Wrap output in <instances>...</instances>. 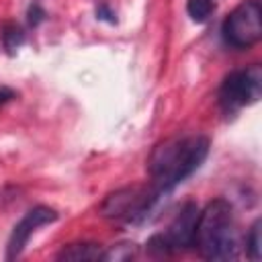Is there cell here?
<instances>
[{
	"label": "cell",
	"instance_id": "4fadbf2b",
	"mask_svg": "<svg viewBox=\"0 0 262 262\" xmlns=\"http://www.w3.org/2000/svg\"><path fill=\"white\" fill-rule=\"evenodd\" d=\"M47 18V12H45V8L39 4V2H33L31 6H29V10H27V25L29 27H39L43 20Z\"/></svg>",
	"mask_w": 262,
	"mask_h": 262
},
{
	"label": "cell",
	"instance_id": "7c38bea8",
	"mask_svg": "<svg viewBox=\"0 0 262 262\" xmlns=\"http://www.w3.org/2000/svg\"><path fill=\"white\" fill-rule=\"evenodd\" d=\"M215 10V2L213 0H186V14L194 20V23H205L209 20V16Z\"/></svg>",
	"mask_w": 262,
	"mask_h": 262
},
{
	"label": "cell",
	"instance_id": "9a60e30c",
	"mask_svg": "<svg viewBox=\"0 0 262 262\" xmlns=\"http://www.w3.org/2000/svg\"><path fill=\"white\" fill-rule=\"evenodd\" d=\"M12 98H16V92L12 88H8V86H0V106L10 102Z\"/></svg>",
	"mask_w": 262,
	"mask_h": 262
},
{
	"label": "cell",
	"instance_id": "6da1fadb",
	"mask_svg": "<svg viewBox=\"0 0 262 262\" xmlns=\"http://www.w3.org/2000/svg\"><path fill=\"white\" fill-rule=\"evenodd\" d=\"M211 141L205 135H176L160 141L147 158L151 184L164 194L190 178L207 160Z\"/></svg>",
	"mask_w": 262,
	"mask_h": 262
},
{
	"label": "cell",
	"instance_id": "52a82bcc",
	"mask_svg": "<svg viewBox=\"0 0 262 262\" xmlns=\"http://www.w3.org/2000/svg\"><path fill=\"white\" fill-rule=\"evenodd\" d=\"M57 217H59L57 211L51 207H45V205H37L33 209H29L23 215V219L12 227V233H10L8 244H6V260H16L23 254V250L27 248L29 237L39 227L57 221Z\"/></svg>",
	"mask_w": 262,
	"mask_h": 262
},
{
	"label": "cell",
	"instance_id": "277c9868",
	"mask_svg": "<svg viewBox=\"0 0 262 262\" xmlns=\"http://www.w3.org/2000/svg\"><path fill=\"white\" fill-rule=\"evenodd\" d=\"M199 205L194 201H188L180 207L176 217L170 221L168 229L164 233H156L147 239L145 250L151 256H172L178 252H186L194 248V235H196V221H199Z\"/></svg>",
	"mask_w": 262,
	"mask_h": 262
},
{
	"label": "cell",
	"instance_id": "7a4b0ae2",
	"mask_svg": "<svg viewBox=\"0 0 262 262\" xmlns=\"http://www.w3.org/2000/svg\"><path fill=\"white\" fill-rule=\"evenodd\" d=\"M194 248L205 260H235L239 256L233 207L227 199H213L199 213Z\"/></svg>",
	"mask_w": 262,
	"mask_h": 262
},
{
	"label": "cell",
	"instance_id": "30bf717a",
	"mask_svg": "<svg viewBox=\"0 0 262 262\" xmlns=\"http://www.w3.org/2000/svg\"><path fill=\"white\" fill-rule=\"evenodd\" d=\"M25 43V31L16 23H4L2 25V45L12 55L20 45Z\"/></svg>",
	"mask_w": 262,
	"mask_h": 262
},
{
	"label": "cell",
	"instance_id": "8fae6325",
	"mask_svg": "<svg viewBox=\"0 0 262 262\" xmlns=\"http://www.w3.org/2000/svg\"><path fill=\"white\" fill-rule=\"evenodd\" d=\"M260 227H262V221L256 219L246 235V254L252 262H260V258H262V237H260L262 229Z\"/></svg>",
	"mask_w": 262,
	"mask_h": 262
},
{
	"label": "cell",
	"instance_id": "8992f818",
	"mask_svg": "<svg viewBox=\"0 0 262 262\" xmlns=\"http://www.w3.org/2000/svg\"><path fill=\"white\" fill-rule=\"evenodd\" d=\"M260 96H262V68L258 63L229 72L223 78L217 94L219 106L227 115L258 102Z\"/></svg>",
	"mask_w": 262,
	"mask_h": 262
},
{
	"label": "cell",
	"instance_id": "5bb4252c",
	"mask_svg": "<svg viewBox=\"0 0 262 262\" xmlns=\"http://www.w3.org/2000/svg\"><path fill=\"white\" fill-rule=\"evenodd\" d=\"M96 18H98V20H104V23H108V25H115V23H117V14H115V10H113L106 2H100V4L96 6Z\"/></svg>",
	"mask_w": 262,
	"mask_h": 262
},
{
	"label": "cell",
	"instance_id": "5b68a950",
	"mask_svg": "<svg viewBox=\"0 0 262 262\" xmlns=\"http://www.w3.org/2000/svg\"><path fill=\"white\" fill-rule=\"evenodd\" d=\"M221 37L233 49H250L262 39V6L258 0L239 2L221 23Z\"/></svg>",
	"mask_w": 262,
	"mask_h": 262
},
{
	"label": "cell",
	"instance_id": "ba28073f",
	"mask_svg": "<svg viewBox=\"0 0 262 262\" xmlns=\"http://www.w3.org/2000/svg\"><path fill=\"white\" fill-rule=\"evenodd\" d=\"M102 248L96 242H76L68 244L57 252V260H68V262H94L102 258Z\"/></svg>",
	"mask_w": 262,
	"mask_h": 262
},
{
	"label": "cell",
	"instance_id": "9c48e42d",
	"mask_svg": "<svg viewBox=\"0 0 262 262\" xmlns=\"http://www.w3.org/2000/svg\"><path fill=\"white\" fill-rule=\"evenodd\" d=\"M135 254H137V246L133 242H119V244L111 246L108 250H104L100 260H104V262H125V260L135 258Z\"/></svg>",
	"mask_w": 262,
	"mask_h": 262
},
{
	"label": "cell",
	"instance_id": "3957f363",
	"mask_svg": "<svg viewBox=\"0 0 262 262\" xmlns=\"http://www.w3.org/2000/svg\"><path fill=\"white\" fill-rule=\"evenodd\" d=\"M166 196L154 184L149 186H125L104 196L98 213L106 219L125 221V223H141L154 211L158 201Z\"/></svg>",
	"mask_w": 262,
	"mask_h": 262
}]
</instances>
